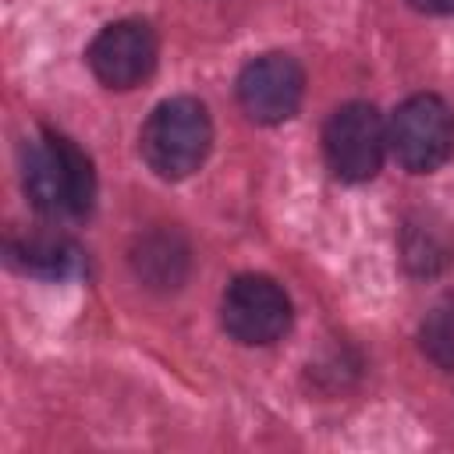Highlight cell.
<instances>
[{"label":"cell","mask_w":454,"mask_h":454,"mask_svg":"<svg viewBox=\"0 0 454 454\" xmlns=\"http://www.w3.org/2000/svg\"><path fill=\"white\" fill-rule=\"evenodd\" d=\"M419 348L436 369L454 372V294H443L429 305L419 323Z\"/></svg>","instance_id":"11"},{"label":"cell","mask_w":454,"mask_h":454,"mask_svg":"<svg viewBox=\"0 0 454 454\" xmlns=\"http://www.w3.org/2000/svg\"><path fill=\"white\" fill-rule=\"evenodd\" d=\"M213 149V121L195 96H170L153 106L138 131V153L163 181L192 177Z\"/></svg>","instance_id":"2"},{"label":"cell","mask_w":454,"mask_h":454,"mask_svg":"<svg viewBox=\"0 0 454 454\" xmlns=\"http://www.w3.org/2000/svg\"><path fill=\"white\" fill-rule=\"evenodd\" d=\"M21 188L32 209L53 223L85 220L96 206V170L64 131L39 128L21 145Z\"/></svg>","instance_id":"1"},{"label":"cell","mask_w":454,"mask_h":454,"mask_svg":"<svg viewBox=\"0 0 454 454\" xmlns=\"http://www.w3.org/2000/svg\"><path fill=\"white\" fill-rule=\"evenodd\" d=\"M238 103L255 124H284L305 96V71L291 53H259L238 74Z\"/></svg>","instance_id":"7"},{"label":"cell","mask_w":454,"mask_h":454,"mask_svg":"<svg viewBox=\"0 0 454 454\" xmlns=\"http://www.w3.org/2000/svg\"><path fill=\"white\" fill-rule=\"evenodd\" d=\"M394 160L408 174H433L454 153V110L436 92L408 96L387 121Z\"/></svg>","instance_id":"3"},{"label":"cell","mask_w":454,"mask_h":454,"mask_svg":"<svg viewBox=\"0 0 454 454\" xmlns=\"http://www.w3.org/2000/svg\"><path fill=\"white\" fill-rule=\"evenodd\" d=\"M7 262L43 280H67L85 270V252L67 234H28L7 238Z\"/></svg>","instance_id":"9"},{"label":"cell","mask_w":454,"mask_h":454,"mask_svg":"<svg viewBox=\"0 0 454 454\" xmlns=\"http://www.w3.org/2000/svg\"><path fill=\"white\" fill-rule=\"evenodd\" d=\"M188 262H192L188 241L170 227L145 231L131 245V270L153 291H177L188 277Z\"/></svg>","instance_id":"8"},{"label":"cell","mask_w":454,"mask_h":454,"mask_svg":"<svg viewBox=\"0 0 454 454\" xmlns=\"http://www.w3.org/2000/svg\"><path fill=\"white\" fill-rule=\"evenodd\" d=\"M156 57H160L156 32L149 28V21L138 18L110 21L106 28H99V35L89 43L85 53L92 74L117 92L138 89L156 71Z\"/></svg>","instance_id":"6"},{"label":"cell","mask_w":454,"mask_h":454,"mask_svg":"<svg viewBox=\"0 0 454 454\" xmlns=\"http://www.w3.org/2000/svg\"><path fill=\"white\" fill-rule=\"evenodd\" d=\"M291 298L266 273H241L223 287L220 323L223 330L248 348H266L291 330Z\"/></svg>","instance_id":"5"},{"label":"cell","mask_w":454,"mask_h":454,"mask_svg":"<svg viewBox=\"0 0 454 454\" xmlns=\"http://www.w3.org/2000/svg\"><path fill=\"white\" fill-rule=\"evenodd\" d=\"M454 259V238L433 213H415L401 227V262L415 277H433Z\"/></svg>","instance_id":"10"},{"label":"cell","mask_w":454,"mask_h":454,"mask_svg":"<svg viewBox=\"0 0 454 454\" xmlns=\"http://www.w3.org/2000/svg\"><path fill=\"white\" fill-rule=\"evenodd\" d=\"M419 14H454V0H408Z\"/></svg>","instance_id":"12"},{"label":"cell","mask_w":454,"mask_h":454,"mask_svg":"<svg viewBox=\"0 0 454 454\" xmlns=\"http://www.w3.org/2000/svg\"><path fill=\"white\" fill-rule=\"evenodd\" d=\"M387 149H390L387 121L365 99L340 103L323 124V156L333 177L340 181H351V184L372 181L383 167Z\"/></svg>","instance_id":"4"}]
</instances>
